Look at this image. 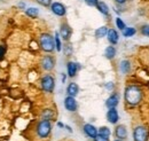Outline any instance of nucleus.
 <instances>
[{
	"label": "nucleus",
	"mask_w": 149,
	"mask_h": 141,
	"mask_svg": "<svg viewBox=\"0 0 149 141\" xmlns=\"http://www.w3.org/2000/svg\"><path fill=\"white\" fill-rule=\"evenodd\" d=\"M134 141H147L148 138V130L145 126H138L134 128L133 132Z\"/></svg>",
	"instance_id": "nucleus-5"
},
{
	"label": "nucleus",
	"mask_w": 149,
	"mask_h": 141,
	"mask_svg": "<svg viewBox=\"0 0 149 141\" xmlns=\"http://www.w3.org/2000/svg\"><path fill=\"white\" fill-rule=\"evenodd\" d=\"M51 130H52L51 122L47 121V119H42L38 123L36 131H37V134L39 138H47L51 133Z\"/></svg>",
	"instance_id": "nucleus-3"
},
{
	"label": "nucleus",
	"mask_w": 149,
	"mask_h": 141,
	"mask_svg": "<svg viewBox=\"0 0 149 141\" xmlns=\"http://www.w3.org/2000/svg\"><path fill=\"white\" fill-rule=\"evenodd\" d=\"M84 132L90 137V138H95L97 135V130L91 124H85L84 125Z\"/></svg>",
	"instance_id": "nucleus-12"
},
{
	"label": "nucleus",
	"mask_w": 149,
	"mask_h": 141,
	"mask_svg": "<svg viewBox=\"0 0 149 141\" xmlns=\"http://www.w3.org/2000/svg\"><path fill=\"white\" fill-rule=\"evenodd\" d=\"M107 36H108V40H109V43H110V44H112V45H116V44L118 43L119 36H118L117 31H116L115 29H110V30H108Z\"/></svg>",
	"instance_id": "nucleus-13"
},
{
	"label": "nucleus",
	"mask_w": 149,
	"mask_h": 141,
	"mask_svg": "<svg viewBox=\"0 0 149 141\" xmlns=\"http://www.w3.org/2000/svg\"><path fill=\"white\" fill-rule=\"evenodd\" d=\"M94 141H109V138H106V137H102V135L97 134V135L94 138Z\"/></svg>",
	"instance_id": "nucleus-30"
},
{
	"label": "nucleus",
	"mask_w": 149,
	"mask_h": 141,
	"mask_svg": "<svg viewBox=\"0 0 149 141\" xmlns=\"http://www.w3.org/2000/svg\"><path fill=\"white\" fill-rule=\"evenodd\" d=\"M115 141H120V140H115Z\"/></svg>",
	"instance_id": "nucleus-34"
},
{
	"label": "nucleus",
	"mask_w": 149,
	"mask_h": 141,
	"mask_svg": "<svg viewBox=\"0 0 149 141\" xmlns=\"http://www.w3.org/2000/svg\"><path fill=\"white\" fill-rule=\"evenodd\" d=\"M119 102V96L118 94H112L111 96L108 98V100L106 101V106L108 108H116V106Z\"/></svg>",
	"instance_id": "nucleus-14"
},
{
	"label": "nucleus",
	"mask_w": 149,
	"mask_h": 141,
	"mask_svg": "<svg viewBox=\"0 0 149 141\" xmlns=\"http://www.w3.org/2000/svg\"><path fill=\"white\" fill-rule=\"evenodd\" d=\"M116 25H117V28H118L119 30H122V31H123V30H124V29L126 28L125 23H124V22L122 21V18H119V17L116 18Z\"/></svg>",
	"instance_id": "nucleus-25"
},
{
	"label": "nucleus",
	"mask_w": 149,
	"mask_h": 141,
	"mask_svg": "<svg viewBox=\"0 0 149 141\" xmlns=\"http://www.w3.org/2000/svg\"><path fill=\"white\" fill-rule=\"evenodd\" d=\"M5 54H6V46L0 45V61H2V60H3Z\"/></svg>",
	"instance_id": "nucleus-27"
},
{
	"label": "nucleus",
	"mask_w": 149,
	"mask_h": 141,
	"mask_svg": "<svg viewBox=\"0 0 149 141\" xmlns=\"http://www.w3.org/2000/svg\"><path fill=\"white\" fill-rule=\"evenodd\" d=\"M78 92H79V87H78V85L76 84V83H70L69 85H68V87H67V93H68V95L69 96H76L77 94H78Z\"/></svg>",
	"instance_id": "nucleus-15"
},
{
	"label": "nucleus",
	"mask_w": 149,
	"mask_h": 141,
	"mask_svg": "<svg viewBox=\"0 0 149 141\" xmlns=\"http://www.w3.org/2000/svg\"><path fill=\"white\" fill-rule=\"evenodd\" d=\"M115 134L118 139H126L127 137V131H126V127L124 125H118L116 127V131H115Z\"/></svg>",
	"instance_id": "nucleus-11"
},
{
	"label": "nucleus",
	"mask_w": 149,
	"mask_h": 141,
	"mask_svg": "<svg viewBox=\"0 0 149 141\" xmlns=\"http://www.w3.org/2000/svg\"><path fill=\"white\" fill-rule=\"evenodd\" d=\"M52 116H53V114H52V110H49V109H47V110H45V111L42 112V118H44V119L49 121V119L52 118Z\"/></svg>",
	"instance_id": "nucleus-26"
},
{
	"label": "nucleus",
	"mask_w": 149,
	"mask_h": 141,
	"mask_svg": "<svg viewBox=\"0 0 149 141\" xmlns=\"http://www.w3.org/2000/svg\"><path fill=\"white\" fill-rule=\"evenodd\" d=\"M60 35L63 38V40H69L70 36H71V28L68 24H62L61 25V30H60Z\"/></svg>",
	"instance_id": "nucleus-10"
},
{
	"label": "nucleus",
	"mask_w": 149,
	"mask_h": 141,
	"mask_svg": "<svg viewBox=\"0 0 149 141\" xmlns=\"http://www.w3.org/2000/svg\"><path fill=\"white\" fill-rule=\"evenodd\" d=\"M107 119L111 124H116L118 122L119 116H118V111L116 110V108H109V110L107 112Z\"/></svg>",
	"instance_id": "nucleus-9"
},
{
	"label": "nucleus",
	"mask_w": 149,
	"mask_h": 141,
	"mask_svg": "<svg viewBox=\"0 0 149 141\" xmlns=\"http://www.w3.org/2000/svg\"><path fill=\"white\" fill-rule=\"evenodd\" d=\"M40 47L45 52H53L55 48V43L53 37L48 34H42L40 36Z\"/></svg>",
	"instance_id": "nucleus-2"
},
{
	"label": "nucleus",
	"mask_w": 149,
	"mask_h": 141,
	"mask_svg": "<svg viewBox=\"0 0 149 141\" xmlns=\"http://www.w3.org/2000/svg\"><path fill=\"white\" fill-rule=\"evenodd\" d=\"M96 7H97L99 12H100V13H102L103 15H108V14H109V8H108V6L106 5V2L100 1V2H97Z\"/></svg>",
	"instance_id": "nucleus-17"
},
{
	"label": "nucleus",
	"mask_w": 149,
	"mask_h": 141,
	"mask_svg": "<svg viewBox=\"0 0 149 141\" xmlns=\"http://www.w3.org/2000/svg\"><path fill=\"white\" fill-rule=\"evenodd\" d=\"M26 15L29 16V17L31 18H36L38 16V14H39V10H38V8H35V7H30V8H28L26 9Z\"/></svg>",
	"instance_id": "nucleus-20"
},
{
	"label": "nucleus",
	"mask_w": 149,
	"mask_h": 141,
	"mask_svg": "<svg viewBox=\"0 0 149 141\" xmlns=\"http://www.w3.org/2000/svg\"><path fill=\"white\" fill-rule=\"evenodd\" d=\"M54 43H55V48L56 51H61L62 50V44H61V39H60V35L56 32L55 34V38H54Z\"/></svg>",
	"instance_id": "nucleus-24"
},
{
	"label": "nucleus",
	"mask_w": 149,
	"mask_h": 141,
	"mask_svg": "<svg viewBox=\"0 0 149 141\" xmlns=\"http://www.w3.org/2000/svg\"><path fill=\"white\" fill-rule=\"evenodd\" d=\"M135 32H136V30H135L134 28H125V29L123 30L124 37H132L133 35H135Z\"/></svg>",
	"instance_id": "nucleus-23"
},
{
	"label": "nucleus",
	"mask_w": 149,
	"mask_h": 141,
	"mask_svg": "<svg viewBox=\"0 0 149 141\" xmlns=\"http://www.w3.org/2000/svg\"><path fill=\"white\" fill-rule=\"evenodd\" d=\"M67 68H68V76L69 77H74L76 73H77V70L79 69V66L74 62H68Z\"/></svg>",
	"instance_id": "nucleus-16"
},
{
	"label": "nucleus",
	"mask_w": 149,
	"mask_h": 141,
	"mask_svg": "<svg viewBox=\"0 0 149 141\" xmlns=\"http://www.w3.org/2000/svg\"><path fill=\"white\" fill-rule=\"evenodd\" d=\"M141 34L146 37H149V25H143L141 28Z\"/></svg>",
	"instance_id": "nucleus-29"
},
{
	"label": "nucleus",
	"mask_w": 149,
	"mask_h": 141,
	"mask_svg": "<svg viewBox=\"0 0 149 141\" xmlns=\"http://www.w3.org/2000/svg\"><path fill=\"white\" fill-rule=\"evenodd\" d=\"M131 70V64L127 60H124L120 62V71L123 73H129Z\"/></svg>",
	"instance_id": "nucleus-19"
},
{
	"label": "nucleus",
	"mask_w": 149,
	"mask_h": 141,
	"mask_svg": "<svg viewBox=\"0 0 149 141\" xmlns=\"http://www.w3.org/2000/svg\"><path fill=\"white\" fill-rule=\"evenodd\" d=\"M57 125H58L60 127H63V126H64V125H63V124H62V123H57Z\"/></svg>",
	"instance_id": "nucleus-33"
},
{
	"label": "nucleus",
	"mask_w": 149,
	"mask_h": 141,
	"mask_svg": "<svg viewBox=\"0 0 149 141\" xmlns=\"http://www.w3.org/2000/svg\"><path fill=\"white\" fill-rule=\"evenodd\" d=\"M142 99V92L138 86L131 85L125 89V100L132 106H136Z\"/></svg>",
	"instance_id": "nucleus-1"
},
{
	"label": "nucleus",
	"mask_w": 149,
	"mask_h": 141,
	"mask_svg": "<svg viewBox=\"0 0 149 141\" xmlns=\"http://www.w3.org/2000/svg\"><path fill=\"white\" fill-rule=\"evenodd\" d=\"M116 1H117L118 3H124V2L126 1V0H116Z\"/></svg>",
	"instance_id": "nucleus-32"
},
{
	"label": "nucleus",
	"mask_w": 149,
	"mask_h": 141,
	"mask_svg": "<svg viewBox=\"0 0 149 141\" xmlns=\"http://www.w3.org/2000/svg\"><path fill=\"white\" fill-rule=\"evenodd\" d=\"M104 55H106L107 59L112 60V59L115 57V55H116V48H115L113 46H108V47L106 48V51H104Z\"/></svg>",
	"instance_id": "nucleus-18"
},
{
	"label": "nucleus",
	"mask_w": 149,
	"mask_h": 141,
	"mask_svg": "<svg viewBox=\"0 0 149 141\" xmlns=\"http://www.w3.org/2000/svg\"><path fill=\"white\" fill-rule=\"evenodd\" d=\"M55 87V80L51 75H46L41 78V88L45 92H53V89Z\"/></svg>",
	"instance_id": "nucleus-4"
},
{
	"label": "nucleus",
	"mask_w": 149,
	"mask_h": 141,
	"mask_svg": "<svg viewBox=\"0 0 149 141\" xmlns=\"http://www.w3.org/2000/svg\"><path fill=\"white\" fill-rule=\"evenodd\" d=\"M38 3H40L41 6H45V7H47V6H51V3H52V0H37Z\"/></svg>",
	"instance_id": "nucleus-28"
},
{
	"label": "nucleus",
	"mask_w": 149,
	"mask_h": 141,
	"mask_svg": "<svg viewBox=\"0 0 149 141\" xmlns=\"http://www.w3.org/2000/svg\"><path fill=\"white\" fill-rule=\"evenodd\" d=\"M107 32H108L107 27H101V28H99V29L95 31V37H96V38H103L104 36L107 35Z\"/></svg>",
	"instance_id": "nucleus-21"
},
{
	"label": "nucleus",
	"mask_w": 149,
	"mask_h": 141,
	"mask_svg": "<svg viewBox=\"0 0 149 141\" xmlns=\"http://www.w3.org/2000/svg\"><path fill=\"white\" fill-rule=\"evenodd\" d=\"M85 2H86L88 6H91V7H94V6H96V5H97L99 0H85Z\"/></svg>",
	"instance_id": "nucleus-31"
},
{
	"label": "nucleus",
	"mask_w": 149,
	"mask_h": 141,
	"mask_svg": "<svg viewBox=\"0 0 149 141\" xmlns=\"http://www.w3.org/2000/svg\"><path fill=\"white\" fill-rule=\"evenodd\" d=\"M97 134L102 135V137H106V138H109L110 137V130L107 127V126H102L100 127V130L97 131Z\"/></svg>",
	"instance_id": "nucleus-22"
},
{
	"label": "nucleus",
	"mask_w": 149,
	"mask_h": 141,
	"mask_svg": "<svg viewBox=\"0 0 149 141\" xmlns=\"http://www.w3.org/2000/svg\"><path fill=\"white\" fill-rule=\"evenodd\" d=\"M54 66H55V60H54L53 56L46 55L45 57H42V60H41V67H42L45 70H47V71L52 70V69L54 68Z\"/></svg>",
	"instance_id": "nucleus-6"
},
{
	"label": "nucleus",
	"mask_w": 149,
	"mask_h": 141,
	"mask_svg": "<svg viewBox=\"0 0 149 141\" xmlns=\"http://www.w3.org/2000/svg\"><path fill=\"white\" fill-rule=\"evenodd\" d=\"M64 107H65V109L67 110H69V111H76L77 110V101L74 100V96H67L65 98V100H64Z\"/></svg>",
	"instance_id": "nucleus-8"
},
{
	"label": "nucleus",
	"mask_w": 149,
	"mask_h": 141,
	"mask_svg": "<svg viewBox=\"0 0 149 141\" xmlns=\"http://www.w3.org/2000/svg\"><path fill=\"white\" fill-rule=\"evenodd\" d=\"M51 9H52V12L57 15V16H64L65 15V7L61 3V2H53L52 5H51Z\"/></svg>",
	"instance_id": "nucleus-7"
}]
</instances>
